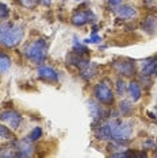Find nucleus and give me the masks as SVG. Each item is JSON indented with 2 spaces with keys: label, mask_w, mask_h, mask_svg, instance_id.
Returning <instances> with one entry per match:
<instances>
[{
  "label": "nucleus",
  "mask_w": 157,
  "mask_h": 158,
  "mask_svg": "<svg viewBox=\"0 0 157 158\" xmlns=\"http://www.w3.org/2000/svg\"><path fill=\"white\" fill-rule=\"evenodd\" d=\"M77 2H80V0H77Z\"/></svg>",
  "instance_id": "obj_28"
},
{
  "label": "nucleus",
  "mask_w": 157,
  "mask_h": 158,
  "mask_svg": "<svg viewBox=\"0 0 157 158\" xmlns=\"http://www.w3.org/2000/svg\"><path fill=\"white\" fill-rule=\"evenodd\" d=\"M102 39H100V37H98V35H92L91 38H87V39H84V42L85 44H98V42H100Z\"/></svg>",
  "instance_id": "obj_24"
},
{
  "label": "nucleus",
  "mask_w": 157,
  "mask_h": 158,
  "mask_svg": "<svg viewBox=\"0 0 157 158\" xmlns=\"http://www.w3.org/2000/svg\"><path fill=\"white\" fill-rule=\"evenodd\" d=\"M0 120L7 123L11 128H18L22 123V116L15 110H4L0 112Z\"/></svg>",
  "instance_id": "obj_6"
},
{
  "label": "nucleus",
  "mask_w": 157,
  "mask_h": 158,
  "mask_svg": "<svg viewBox=\"0 0 157 158\" xmlns=\"http://www.w3.org/2000/svg\"><path fill=\"white\" fill-rule=\"evenodd\" d=\"M115 87H117V93H118V95H119V96H123V95H125V91H126V84H125V81L119 78V80L117 81Z\"/></svg>",
  "instance_id": "obj_20"
},
{
  "label": "nucleus",
  "mask_w": 157,
  "mask_h": 158,
  "mask_svg": "<svg viewBox=\"0 0 157 158\" xmlns=\"http://www.w3.org/2000/svg\"><path fill=\"white\" fill-rule=\"evenodd\" d=\"M96 16L94 15V12L91 10H78L72 15V23L74 26H84V24L95 20Z\"/></svg>",
  "instance_id": "obj_7"
},
{
  "label": "nucleus",
  "mask_w": 157,
  "mask_h": 158,
  "mask_svg": "<svg viewBox=\"0 0 157 158\" xmlns=\"http://www.w3.org/2000/svg\"><path fill=\"white\" fill-rule=\"evenodd\" d=\"M126 89H127V93H129L130 99L133 100V102H137V100L141 99V88L137 82H134V81L129 82V85H127Z\"/></svg>",
  "instance_id": "obj_14"
},
{
  "label": "nucleus",
  "mask_w": 157,
  "mask_h": 158,
  "mask_svg": "<svg viewBox=\"0 0 157 158\" xmlns=\"http://www.w3.org/2000/svg\"><path fill=\"white\" fill-rule=\"evenodd\" d=\"M0 138H12V132L8 130L7 127H4L3 124H0Z\"/></svg>",
  "instance_id": "obj_22"
},
{
  "label": "nucleus",
  "mask_w": 157,
  "mask_h": 158,
  "mask_svg": "<svg viewBox=\"0 0 157 158\" xmlns=\"http://www.w3.org/2000/svg\"><path fill=\"white\" fill-rule=\"evenodd\" d=\"M107 2H108V4H110V6L118 7V6L121 4V3H122V0H107Z\"/></svg>",
  "instance_id": "obj_25"
},
{
  "label": "nucleus",
  "mask_w": 157,
  "mask_h": 158,
  "mask_svg": "<svg viewBox=\"0 0 157 158\" xmlns=\"http://www.w3.org/2000/svg\"><path fill=\"white\" fill-rule=\"evenodd\" d=\"M24 37V27L12 22L0 23V45L6 48H15Z\"/></svg>",
  "instance_id": "obj_2"
},
{
  "label": "nucleus",
  "mask_w": 157,
  "mask_h": 158,
  "mask_svg": "<svg viewBox=\"0 0 157 158\" xmlns=\"http://www.w3.org/2000/svg\"><path fill=\"white\" fill-rule=\"evenodd\" d=\"M90 111H91V116L94 118V120H98V119H102L104 115H107V112L104 110L100 106H98V104L90 102Z\"/></svg>",
  "instance_id": "obj_15"
},
{
  "label": "nucleus",
  "mask_w": 157,
  "mask_h": 158,
  "mask_svg": "<svg viewBox=\"0 0 157 158\" xmlns=\"http://www.w3.org/2000/svg\"><path fill=\"white\" fill-rule=\"evenodd\" d=\"M114 70L117 72L118 74L121 76H125V77H129L131 74H134L135 72V65L134 62H131L129 60H121V61H115L114 62Z\"/></svg>",
  "instance_id": "obj_8"
},
{
  "label": "nucleus",
  "mask_w": 157,
  "mask_h": 158,
  "mask_svg": "<svg viewBox=\"0 0 157 158\" xmlns=\"http://www.w3.org/2000/svg\"><path fill=\"white\" fill-rule=\"evenodd\" d=\"M10 16V10L6 4H3V3H0V20L2 19H6V18Z\"/></svg>",
  "instance_id": "obj_21"
},
{
  "label": "nucleus",
  "mask_w": 157,
  "mask_h": 158,
  "mask_svg": "<svg viewBox=\"0 0 157 158\" xmlns=\"http://www.w3.org/2000/svg\"><path fill=\"white\" fill-rule=\"evenodd\" d=\"M88 62H90V60H88L87 57H84V54H80V53H76V52H72L66 57V64H69V65H72V66H76L78 69L85 66Z\"/></svg>",
  "instance_id": "obj_10"
},
{
  "label": "nucleus",
  "mask_w": 157,
  "mask_h": 158,
  "mask_svg": "<svg viewBox=\"0 0 157 158\" xmlns=\"http://www.w3.org/2000/svg\"><path fill=\"white\" fill-rule=\"evenodd\" d=\"M96 70H98V66L95 65V64H92V62H88L85 66H83L80 69V76L84 78V80H91L92 77L96 74Z\"/></svg>",
  "instance_id": "obj_13"
},
{
  "label": "nucleus",
  "mask_w": 157,
  "mask_h": 158,
  "mask_svg": "<svg viewBox=\"0 0 157 158\" xmlns=\"http://www.w3.org/2000/svg\"><path fill=\"white\" fill-rule=\"evenodd\" d=\"M141 27L145 33H148L149 35H153L157 31V19L155 16H148L144 22H142Z\"/></svg>",
  "instance_id": "obj_12"
},
{
  "label": "nucleus",
  "mask_w": 157,
  "mask_h": 158,
  "mask_svg": "<svg viewBox=\"0 0 157 158\" xmlns=\"http://www.w3.org/2000/svg\"><path fill=\"white\" fill-rule=\"evenodd\" d=\"M11 68V58L4 53H0V73H6Z\"/></svg>",
  "instance_id": "obj_17"
},
{
  "label": "nucleus",
  "mask_w": 157,
  "mask_h": 158,
  "mask_svg": "<svg viewBox=\"0 0 157 158\" xmlns=\"http://www.w3.org/2000/svg\"><path fill=\"white\" fill-rule=\"evenodd\" d=\"M153 74H156V76H157V62H156V66H155V70H153Z\"/></svg>",
  "instance_id": "obj_27"
},
{
  "label": "nucleus",
  "mask_w": 157,
  "mask_h": 158,
  "mask_svg": "<svg viewBox=\"0 0 157 158\" xmlns=\"http://www.w3.org/2000/svg\"><path fill=\"white\" fill-rule=\"evenodd\" d=\"M94 96L99 103L106 104V106H110V104L114 103V92L106 80H103L99 82V84L95 85Z\"/></svg>",
  "instance_id": "obj_4"
},
{
  "label": "nucleus",
  "mask_w": 157,
  "mask_h": 158,
  "mask_svg": "<svg viewBox=\"0 0 157 158\" xmlns=\"http://www.w3.org/2000/svg\"><path fill=\"white\" fill-rule=\"evenodd\" d=\"M38 77L46 82H57L58 81V72L54 70L52 66L42 65L38 69Z\"/></svg>",
  "instance_id": "obj_9"
},
{
  "label": "nucleus",
  "mask_w": 157,
  "mask_h": 158,
  "mask_svg": "<svg viewBox=\"0 0 157 158\" xmlns=\"http://www.w3.org/2000/svg\"><path fill=\"white\" fill-rule=\"evenodd\" d=\"M23 54L27 60L34 64H42L48 56V42L45 39H33L31 42L24 45Z\"/></svg>",
  "instance_id": "obj_3"
},
{
  "label": "nucleus",
  "mask_w": 157,
  "mask_h": 158,
  "mask_svg": "<svg viewBox=\"0 0 157 158\" xmlns=\"http://www.w3.org/2000/svg\"><path fill=\"white\" fill-rule=\"evenodd\" d=\"M96 138L106 141L111 139L114 142L127 143L129 138L133 134V123L131 122H122L121 119H110L104 123H100L95 131Z\"/></svg>",
  "instance_id": "obj_1"
},
{
  "label": "nucleus",
  "mask_w": 157,
  "mask_h": 158,
  "mask_svg": "<svg viewBox=\"0 0 157 158\" xmlns=\"http://www.w3.org/2000/svg\"><path fill=\"white\" fill-rule=\"evenodd\" d=\"M12 145L14 154L15 157H30L34 152V146L30 139H20V141H15Z\"/></svg>",
  "instance_id": "obj_5"
},
{
  "label": "nucleus",
  "mask_w": 157,
  "mask_h": 158,
  "mask_svg": "<svg viewBox=\"0 0 157 158\" xmlns=\"http://www.w3.org/2000/svg\"><path fill=\"white\" fill-rule=\"evenodd\" d=\"M156 62H157V58H151L148 61H145L144 64H142V76L148 77L151 76V74H153V70H155V66H156Z\"/></svg>",
  "instance_id": "obj_16"
},
{
  "label": "nucleus",
  "mask_w": 157,
  "mask_h": 158,
  "mask_svg": "<svg viewBox=\"0 0 157 158\" xmlns=\"http://www.w3.org/2000/svg\"><path fill=\"white\" fill-rule=\"evenodd\" d=\"M119 108H121V112H122V115H129L131 112V110H133V106L129 103V102H122L119 104Z\"/></svg>",
  "instance_id": "obj_19"
},
{
  "label": "nucleus",
  "mask_w": 157,
  "mask_h": 158,
  "mask_svg": "<svg viewBox=\"0 0 157 158\" xmlns=\"http://www.w3.org/2000/svg\"><path fill=\"white\" fill-rule=\"evenodd\" d=\"M20 2V4L24 6L26 8H34L35 4H37V0H19Z\"/></svg>",
  "instance_id": "obj_23"
},
{
  "label": "nucleus",
  "mask_w": 157,
  "mask_h": 158,
  "mask_svg": "<svg viewBox=\"0 0 157 158\" xmlns=\"http://www.w3.org/2000/svg\"><path fill=\"white\" fill-rule=\"evenodd\" d=\"M38 3H41L42 6H50L52 4V0H37Z\"/></svg>",
  "instance_id": "obj_26"
},
{
  "label": "nucleus",
  "mask_w": 157,
  "mask_h": 158,
  "mask_svg": "<svg viewBox=\"0 0 157 158\" xmlns=\"http://www.w3.org/2000/svg\"><path fill=\"white\" fill-rule=\"evenodd\" d=\"M42 136V130H41V127H35L33 131L30 132V135L27 136L30 141H38L39 138Z\"/></svg>",
  "instance_id": "obj_18"
},
{
  "label": "nucleus",
  "mask_w": 157,
  "mask_h": 158,
  "mask_svg": "<svg viewBox=\"0 0 157 158\" xmlns=\"http://www.w3.org/2000/svg\"><path fill=\"white\" fill-rule=\"evenodd\" d=\"M117 15L122 19H133V18L137 16V10H135L134 6H119L117 8Z\"/></svg>",
  "instance_id": "obj_11"
}]
</instances>
